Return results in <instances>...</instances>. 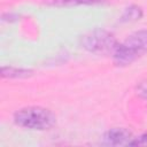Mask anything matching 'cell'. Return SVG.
Wrapping results in <instances>:
<instances>
[{"label":"cell","mask_w":147,"mask_h":147,"mask_svg":"<svg viewBox=\"0 0 147 147\" xmlns=\"http://www.w3.org/2000/svg\"><path fill=\"white\" fill-rule=\"evenodd\" d=\"M129 146H147V133H144L138 138H133Z\"/></svg>","instance_id":"ba28073f"},{"label":"cell","mask_w":147,"mask_h":147,"mask_svg":"<svg viewBox=\"0 0 147 147\" xmlns=\"http://www.w3.org/2000/svg\"><path fill=\"white\" fill-rule=\"evenodd\" d=\"M139 94L144 98H147V82L146 83H142L140 86H139Z\"/></svg>","instance_id":"9c48e42d"},{"label":"cell","mask_w":147,"mask_h":147,"mask_svg":"<svg viewBox=\"0 0 147 147\" xmlns=\"http://www.w3.org/2000/svg\"><path fill=\"white\" fill-rule=\"evenodd\" d=\"M147 53V30H139L131 33L123 42L118 44L113 54L114 63L125 67Z\"/></svg>","instance_id":"6da1fadb"},{"label":"cell","mask_w":147,"mask_h":147,"mask_svg":"<svg viewBox=\"0 0 147 147\" xmlns=\"http://www.w3.org/2000/svg\"><path fill=\"white\" fill-rule=\"evenodd\" d=\"M101 0H46L47 3L59 7H70V6H78V5H93L98 3Z\"/></svg>","instance_id":"52a82bcc"},{"label":"cell","mask_w":147,"mask_h":147,"mask_svg":"<svg viewBox=\"0 0 147 147\" xmlns=\"http://www.w3.org/2000/svg\"><path fill=\"white\" fill-rule=\"evenodd\" d=\"M142 16V9L139 6L132 5L127 8H125L124 13L121 16V21L122 22H133L137 20H140Z\"/></svg>","instance_id":"8992f818"},{"label":"cell","mask_w":147,"mask_h":147,"mask_svg":"<svg viewBox=\"0 0 147 147\" xmlns=\"http://www.w3.org/2000/svg\"><path fill=\"white\" fill-rule=\"evenodd\" d=\"M33 71L29 69L14 68V67H2L1 76L2 78H28L32 76Z\"/></svg>","instance_id":"5b68a950"},{"label":"cell","mask_w":147,"mask_h":147,"mask_svg":"<svg viewBox=\"0 0 147 147\" xmlns=\"http://www.w3.org/2000/svg\"><path fill=\"white\" fill-rule=\"evenodd\" d=\"M80 44L87 52L99 55H113L118 46L116 37L103 29H94L85 33L80 38Z\"/></svg>","instance_id":"3957f363"},{"label":"cell","mask_w":147,"mask_h":147,"mask_svg":"<svg viewBox=\"0 0 147 147\" xmlns=\"http://www.w3.org/2000/svg\"><path fill=\"white\" fill-rule=\"evenodd\" d=\"M132 133L125 127H113L102 137V145L106 146H123L129 145L132 140Z\"/></svg>","instance_id":"277c9868"},{"label":"cell","mask_w":147,"mask_h":147,"mask_svg":"<svg viewBox=\"0 0 147 147\" xmlns=\"http://www.w3.org/2000/svg\"><path fill=\"white\" fill-rule=\"evenodd\" d=\"M14 122L16 125L30 130H49L56 123V117L52 110L39 107L30 106L17 110L14 114Z\"/></svg>","instance_id":"7a4b0ae2"}]
</instances>
